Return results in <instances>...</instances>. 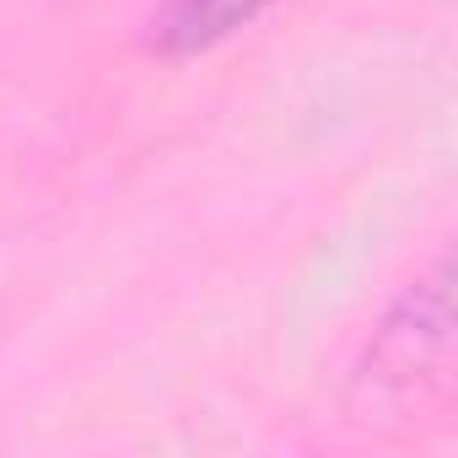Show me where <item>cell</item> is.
Segmentation results:
<instances>
[{"instance_id":"6da1fadb","label":"cell","mask_w":458,"mask_h":458,"mask_svg":"<svg viewBox=\"0 0 458 458\" xmlns=\"http://www.w3.org/2000/svg\"><path fill=\"white\" fill-rule=\"evenodd\" d=\"M453 394V259L437 254L377 318L356 367L351 410L367 426L415 420Z\"/></svg>"},{"instance_id":"7a4b0ae2","label":"cell","mask_w":458,"mask_h":458,"mask_svg":"<svg viewBox=\"0 0 458 458\" xmlns=\"http://www.w3.org/2000/svg\"><path fill=\"white\" fill-rule=\"evenodd\" d=\"M265 6L270 0H162L151 17V49L167 60L205 55L233 33H243Z\"/></svg>"}]
</instances>
